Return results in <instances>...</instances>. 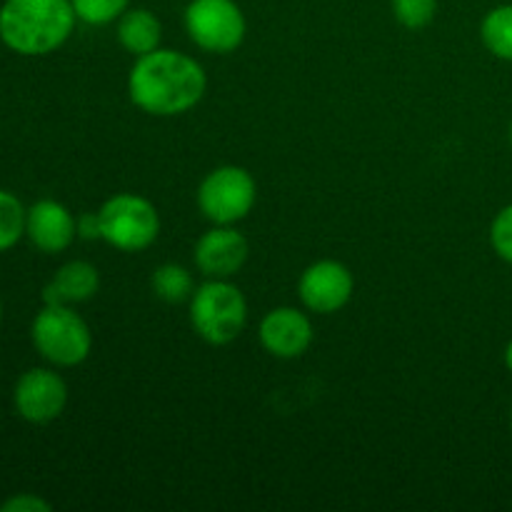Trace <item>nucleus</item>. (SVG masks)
<instances>
[{"label":"nucleus","mask_w":512,"mask_h":512,"mask_svg":"<svg viewBox=\"0 0 512 512\" xmlns=\"http://www.w3.org/2000/svg\"><path fill=\"white\" fill-rule=\"evenodd\" d=\"M208 78L198 60L175 50H153L135 60L128 75L130 100L143 113L170 115L188 113L200 103Z\"/></svg>","instance_id":"1"},{"label":"nucleus","mask_w":512,"mask_h":512,"mask_svg":"<svg viewBox=\"0 0 512 512\" xmlns=\"http://www.w3.org/2000/svg\"><path fill=\"white\" fill-rule=\"evenodd\" d=\"M70 0H5L0 5V40L18 55H48L75 28Z\"/></svg>","instance_id":"2"},{"label":"nucleus","mask_w":512,"mask_h":512,"mask_svg":"<svg viewBox=\"0 0 512 512\" xmlns=\"http://www.w3.org/2000/svg\"><path fill=\"white\" fill-rule=\"evenodd\" d=\"M190 323L205 343H233L248 323L245 295L228 280L210 278L190 295Z\"/></svg>","instance_id":"3"},{"label":"nucleus","mask_w":512,"mask_h":512,"mask_svg":"<svg viewBox=\"0 0 512 512\" xmlns=\"http://www.w3.org/2000/svg\"><path fill=\"white\" fill-rule=\"evenodd\" d=\"M35 350L58 368H73L90 355L93 335L70 305H45L30 325Z\"/></svg>","instance_id":"4"},{"label":"nucleus","mask_w":512,"mask_h":512,"mask_svg":"<svg viewBox=\"0 0 512 512\" xmlns=\"http://www.w3.org/2000/svg\"><path fill=\"white\" fill-rule=\"evenodd\" d=\"M100 215V238L123 253L150 248L160 233V215L148 198L118 193L105 200Z\"/></svg>","instance_id":"5"},{"label":"nucleus","mask_w":512,"mask_h":512,"mask_svg":"<svg viewBox=\"0 0 512 512\" xmlns=\"http://www.w3.org/2000/svg\"><path fill=\"white\" fill-rule=\"evenodd\" d=\"M253 175L238 165H223L205 175L198 188V208L210 223L233 225L243 220L255 205Z\"/></svg>","instance_id":"6"},{"label":"nucleus","mask_w":512,"mask_h":512,"mask_svg":"<svg viewBox=\"0 0 512 512\" xmlns=\"http://www.w3.org/2000/svg\"><path fill=\"white\" fill-rule=\"evenodd\" d=\"M185 30L208 53H233L245 38V15L235 0H190Z\"/></svg>","instance_id":"7"},{"label":"nucleus","mask_w":512,"mask_h":512,"mask_svg":"<svg viewBox=\"0 0 512 512\" xmlns=\"http://www.w3.org/2000/svg\"><path fill=\"white\" fill-rule=\"evenodd\" d=\"M65 403H68V385L55 370L33 368L20 375L15 383V413L28 423H53L65 410Z\"/></svg>","instance_id":"8"},{"label":"nucleus","mask_w":512,"mask_h":512,"mask_svg":"<svg viewBox=\"0 0 512 512\" xmlns=\"http://www.w3.org/2000/svg\"><path fill=\"white\" fill-rule=\"evenodd\" d=\"M353 273L338 260H318L310 265L298 283V295L303 305L313 313H338L353 298Z\"/></svg>","instance_id":"9"},{"label":"nucleus","mask_w":512,"mask_h":512,"mask_svg":"<svg viewBox=\"0 0 512 512\" xmlns=\"http://www.w3.org/2000/svg\"><path fill=\"white\" fill-rule=\"evenodd\" d=\"M245 260H248V240L230 225H215L195 243V265L205 278H233Z\"/></svg>","instance_id":"10"},{"label":"nucleus","mask_w":512,"mask_h":512,"mask_svg":"<svg viewBox=\"0 0 512 512\" xmlns=\"http://www.w3.org/2000/svg\"><path fill=\"white\" fill-rule=\"evenodd\" d=\"M260 343L280 360L300 358L313 343V323L298 308H275L260 323Z\"/></svg>","instance_id":"11"},{"label":"nucleus","mask_w":512,"mask_h":512,"mask_svg":"<svg viewBox=\"0 0 512 512\" xmlns=\"http://www.w3.org/2000/svg\"><path fill=\"white\" fill-rule=\"evenodd\" d=\"M25 235L43 253H63L78 235V220L58 200H38L28 208Z\"/></svg>","instance_id":"12"},{"label":"nucleus","mask_w":512,"mask_h":512,"mask_svg":"<svg viewBox=\"0 0 512 512\" xmlns=\"http://www.w3.org/2000/svg\"><path fill=\"white\" fill-rule=\"evenodd\" d=\"M100 288L98 268L85 260H70L53 275L43 290L45 305H73L93 298Z\"/></svg>","instance_id":"13"},{"label":"nucleus","mask_w":512,"mask_h":512,"mask_svg":"<svg viewBox=\"0 0 512 512\" xmlns=\"http://www.w3.org/2000/svg\"><path fill=\"white\" fill-rule=\"evenodd\" d=\"M163 25L148 8H128L118 18V40L135 58L158 50Z\"/></svg>","instance_id":"14"},{"label":"nucleus","mask_w":512,"mask_h":512,"mask_svg":"<svg viewBox=\"0 0 512 512\" xmlns=\"http://www.w3.org/2000/svg\"><path fill=\"white\" fill-rule=\"evenodd\" d=\"M485 48L500 60H512V3L490 10L480 25Z\"/></svg>","instance_id":"15"},{"label":"nucleus","mask_w":512,"mask_h":512,"mask_svg":"<svg viewBox=\"0 0 512 512\" xmlns=\"http://www.w3.org/2000/svg\"><path fill=\"white\" fill-rule=\"evenodd\" d=\"M150 285H153V293L160 300H165V303H183V300H190V295L195 293L193 275L183 265L175 263H165L155 268Z\"/></svg>","instance_id":"16"},{"label":"nucleus","mask_w":512,"mask_h":512,"mask_svg":"<svg viewBox=\"0 0 512 512\" xmlns=\"http://www.w3.org/2000/svg\"><path fill=\"white\" fill-rule=\"evenodd\" d=\"M25 220L28 210L23 208V203L8 190H0V253L18 245L25 235Z\"/></svg>","instance_id":"17"},{"label":"nucleus","mask_w":512,"mask_h":512,"mask_svg":"<svg viewBox=\"0 0 512 512\" xmlns=\"http://www.w3.org/2000/svg\"><path fill=\"white\" fill-rule=\"evenodd\" d=\"M78 20L88 25H108L128 10L130 0H70Z\"/></svg>","instance_id":"18"},{"label":"nucleus","mask_w":512,"mask_h":512,"mask_svg":"<svg viewBox=\"0 0 512 512\" xmlns=\"http://www.w3.org/2000/svg\"><path fill=\"white\" fill-rule=\"evenodd\" d=\"M438 13V0H393V15L405 28H425Z\"/></svg>","instance_id":"19"},{"label":"nucleus","mask_w":512,"mask_h":512,"mask_svg":"<svg viewBox=\"0 0 512 512\" xmlns=\"http://www.w3.org/2000/svg\"><path fill=\"white\" fill-rule=\"evenodd\" d=\"M490 245L505 263H512V205L495 215L490 225Z\"/></svg>","instance_id":"20"},{"label":"nucleus","mask_w":512,"mask_h":512,"mask_svg":"<svg viewBox=\"0 0 512 512\" xmlns=\"http://www.w3.org/2000/svg\"><path fill=\"white\" fill-rule=\"evenodd\" d=\"M53 505L33 493H18L0 503V512H50Z\"/></svg>","instance_id":"21"},{"label":"nucleus","mask_w":512,"mask_h":512,"mask_svg":"<svg viewBox=\"0 0 512 512\" xmlns=\"http://www.w3.org/2000/svg\"><path fill=\"white\" fill-rule=\"evenodd\" d=\"M78 238L83 240H98L100 238V215L98 213H83L78 218Z\"/></svg>","instance_id":"22"},{"label":"nucleus","mask_w":512,"mask_h":512,"mask_svg":"<svg viewBox=\"0 0 512 512\" xmlns=\"http://www.w3.org/2000/svg\"><path fill=\"white\" fill-rule=\"evenodd\" d=\"M505 365H508V370L512 373V340L508 343V348H505Z\"/></svg>","instance_id":"23"},{"label":"nucleus","mask_w":512,"mask_h":512,"mask_svg":"<svg viewBox=\"0 0 512 512\" xmlns=\"http://www.w3.org/2000/svg\"><path fill=\"white\" fill-rule=\"evenodd\" d=\"M0 320H3V303H0Z\"/></svg>","instance_id":"24"},{"label":"nucleus","mask_w":512,"mask_h":512,"mask_svg":"<svg viewBox=\"0 0 512 512\" xmlns=\"http://www.w3.org/2000/svg\"><path fill=\"white\" fill-rule=\"evenodd\" d=\"M510 143H512V125H510Z\"/></svg>","instance_id":"25"},{"label":"nucleus","mask_w":512,"mask_h":512,"mask_svg":"<svg viewBox=\"0 0 512 512\" xmlns=\"http://www.w3.org/2000/svg\"><path fill=\"white\" fill-rule=\"evenodd\" d=\"M510 425H512V415H510Z\"/></svg>","instance_id":"26"}]
</instances>
